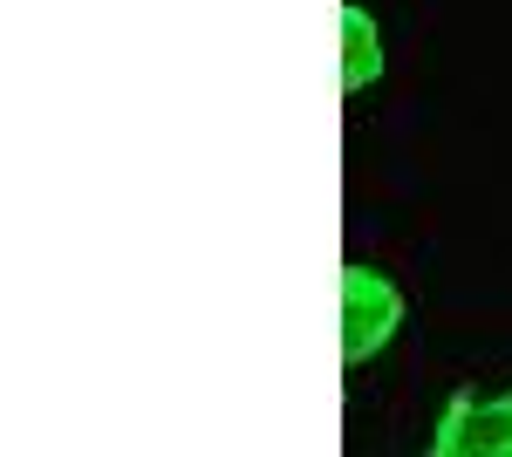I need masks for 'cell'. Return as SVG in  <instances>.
Instances as JSON below:
<instances>
[{
    "instance_id": "3",
    "label": "cell",
    "mask_w": 512,
    "mask_h": 457,
    "mask_svg": "<svg viewBox=\"0 0 512 457\" xmlns=\"http://www.w3.org/2000/svg\"><path fill=\"white\" fill-rule=\"evenodd\" d=\"M376 69H383V48H376V21L362 14V7H342V89L349 96H362L369 82H376Z\"/></svg>"
},
{
    "instance_id": "1",
    "label": "cell",
    "mask_w": 512,
    "mask_h": 457,
    "mask_svg": "<svg viewBox=\"0 0 512 457\" xmlns=\"http://www.w3.org/2000/svg\"><path fill=\"white\" fill-rule=\"evenodd\" d=\"M437 457H512V389H458L431 430Z\"/></svg>"
},
{
    "instance_id": "2",
    "label": "cell",
    "mask_w": 512,
    "mask_h": 457,
    "mask_svg": "<svg viewBox=\"0 0 512 457\" xmlns=\"http://www.w3.org/2000/svg\"><path fill=\"white\" fill-rule=\"evenodd\" d=\"M396 321H403V294L390 280L369 267H342V362L349 369H362L376 348L390 342Z\"/></svg>"
}]
</instances>
